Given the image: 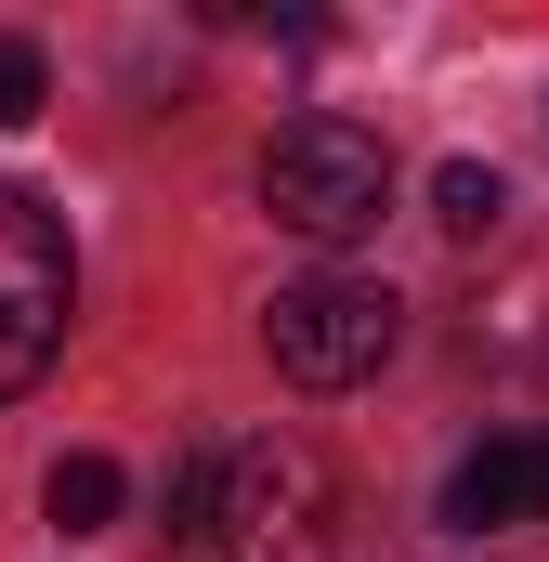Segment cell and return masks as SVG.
I'll return each mask as SVG.
<instances>
[{"label": "cell", "mask_w": 549, "mask_h": 562, "mask_svg": "<svg viewBox=\"0 0 549 562\" xmlns=\"http://www.w3.org/2000/svg\"><path fill=\"white\" fill-rule=\"evenodd\" d=\"M210 562H340V471L301 445V431H249V445H210Z\"/></svg>", "instance_id": "obj_1"}, {"label": "cell", "mask_w": 549, "mask_h": 562, "mask_svg": "<svg viewBox=\"0 0 549 562\" xmlns=\"http://www.w3.org/2000/svg\"><path fill=\"white\" fill-rule=\"evenodd\" d=\"M262 210L288 236H314V249H354V236H380V210H393V144L367 132V119H288L262 144Z\"/></svg>", "instance_id": "obj_2"}, {"label": "cell", "mask_w": 549, "mask_h": 562, "mask_svg": "<svg viewBox=\"0 0 549 562\" xmlns=\"http://www.w3.org/2000/svg\"><path fill=\"white\" fill-rule=\"evenodd\" d=\"M262 340H274V367H288L301 393H354V380H380V367H393L406 301H393L380 276H301V288H274Z\"/></svg>", "instance_id": "obj_3"}, {"label": "cell", "mask_w": 549, "mask_h": 562, "mask_svg": "<svg viewBox=\"0 0 549 562\" xmlns=\"http://www.w3.org/2000/svg\"><path fill=\"white\" fill-rule=\"evenodd\" d=\"M66 301H79V262H66V223L53 196L0 183V393H26L66 340Z\"/></svg>", "instance_id": "obj_4"}, {"label": "cell", "mask_w": 549, "mask_h": 562, "mask_svg": "<svg viewBox=\"0 0 549 562\" xmlns=\"http://www.w3.org/2000/svg\"><path fill=\"white\" fill-rule=\"evenodd\" d=\"M445 524L458 537H511V524H549V431H497L445 471Z\"/></svg>", "instance_id": "obj_5"}, {"label": "cell", "mask_w": 549, "mask_h": 562, "mask_svg": "<svg viewBox=\"0 0 549 562\" xmlns=\"http://www.w3.org/2000/svg\"><path fill=\"white\" fill-rule=\"evenodd\" d=\"M40 510H53V537H105L119 524V458H53V484H40Z\"/></svg>", "instance_id": "obj_6"}, {"label": "cell", "mask_w": 549, "mask_h": 562, "mask_svg": "<svg viewBox=\"0 0 549 562\" xmlns=\"http://www.w3.org/2000/svg\"><path fill=\"white\" fill-rule=\"evenodd\" d=\"M432 210H445V236H497V210H511V183H497L484 157H445V183H432Z\"/></svg>", "instance_id": "obj_7"}, {"label": "cell", "mask_w": 549, "mask_h": 562, "mask_svg": "<svg viewBox=\"0 0 549 562\" xmlns=\"http://www.w3.org/2000/svg\"><path fill=\"white\" fill-rule=\"evenodd\" d=\"M40 92H53L40 40H0V132H26V119H40Z\"/></svg>", "instance_id": "obj_8"}, {"label": "cell", "mask_w": 549, "mask_h": 562, "mask_svg": "<svg viewBox=\"0 0 549 562\" xmlns=\"http://www.w3.org/2000/svg\"><path fill=\"white\" fill-rule=\"evenodd\" d=\"M157 510H170V537H197V524H210V445H183V458H170Z\"/></svg>", "instance_id": "obj_9"}]
</instances>
